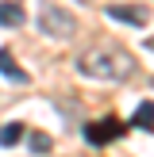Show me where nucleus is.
Masks as SVG:
<instances>
[{
  "label": "nucleus",
  "instance_id": "1",
  "mask_svg": "<svg viewBox=\"0 0 154 157\" xmlns=\"http://www.w3.org/2000/svg\"><path fill=\"white\" fill-rule=\"evenodd\" d=\"M77 69L92 81H127L135 73V58L120 46H89V50L77 58Z\"/></svg>",
  "mask_w": 154,
  "mask_h": 157
},
{
  "label": "nucleus",
  "instance_id": "2",
  "mask_svg": "<svg viewBox=\"0 0 154 157\" xmlns=\"http://www.w3.org/2000/svg\"><path fill=\"white\" fill-rule=\"evenodd\" d=\"M38 31L50 35V38H69L77 31V19H73V12H66V8H58V4H43V12H38Z\"/></svg>",
  "mask_w": 154,
  "mask_h": 157
},
{
  "label": "nucleus",
  "instance_id": "3",
  "mask_svg": "<svg viewBox=\"0 0 154 157\" xmlns=\"http://www.w3.org/2000/svg\"><path fill=\"white\" fill-rule=\"evenodd\" d=\"M123 123L116 119V115H108V119H96V123H89V127H85V138H89L92 146H104V142H112V138H120L123 134Z\"/></svg>",
  "mask_w": 154,
  "mask_h": 157
},
{
  "label": "nucleus",
  "instance_id": "4",
  "mask_svg": "<svg viewBox=\"0 0 154 157\" xmlns=\"http://www.w3.org/2000/svg\"><path fill=\"white\" fill-rule=\"evenodd\" d=\"M104 12H108V19L131 23V27H146V19H150V8H139V4H108Z\"/></svg>",
  "mask_w": 154,
  "mask_h": 157
},
{
  "label": "nucleus",
  "instance_id": "5",
  "mask_svg": "<svg viewBox=\"0 0 154 157\" xmlns=\"http://www.w3.org/2000/svg\"><path fill=\"white\" fill-rule=\"evenodd\" d=\"M0 73H4L8 81H15V84H27V81H31V77L12 61V50H0Z\"/></svg>",
  "mask_w": 154,
  "mask_h": 157
},
{
  "label": "nucleus",
  "instance_id": "6",
  "mask_svg": "<svg viewBox=\"0 0 154 157\" xmlns=\"http://www.w3.org/2000/svg\"><path fill=\"white\" fill-rule=\"evenodd\" d=\"M23 19H27V12L19 4H0V27H23Z\"/></svg>",
  "mask_w": 154,
  "mask_h": 157
},
{
  "label": "nucleus",
  "instance_id": "7",
  "mask_svg": "<svg viewBox=\"0 0 154 157\" xmlns=\"http://www.w3.org/2000/svg\"><path fill=\"white\" fill-rule=\"evenodd\" d=\"M131 127H139V130H154V100L139 104V111H135V119H131Z\"/></svg>",
  "mask_w": 154,
  "mask_h": 157
},
{
  "label": "nucleus",
  "instance_id": "8",
  "mask_svg": "<svg viewBox=\"0 0 154 157\" xmlns=\"http://www.w3.org/2000/svg\"><path fill=\"white\" fill-rule=\"evenodd\" d=\"M23 138V123H4L0 127V146H15Z\"/></svg>",
  "mask_w": 154,
  "mask_h": 157
},
{
  "label": "nucleus",
  "instance_id": "9",
  "mask_svg": "<svg viewBox=\"0 0 154 157\" xmlns=\"http://www.w3.org/2000/svg\"><path fill=\"white\" fill-rule=\"evenodd\" d=\"M31 150H35V153H46V150H50V138H46V134H31Z\"/></svg>",
  "mask_w": 154,
  "mask_h": 157
},
{
  "label": "nucleus",
  "instance_id": "10",
  "mask_svg": "<svg viewBox=\"0 0 154 157\" xmlns=\"http://www.w3.org/2000/svg\"><path fill=\"white\" fill-rule=\"evenodd\" d=\"M146 50H154V35H150V38H146Z\"/></svg>",
  "mask_w": 154,
  "mask_h": 157
}]
</instances>
